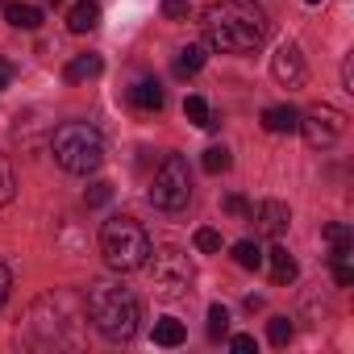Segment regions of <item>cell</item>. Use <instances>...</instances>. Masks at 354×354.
Segmentation results:
<instances>
[{"label":"cell","mask_w":354,"mask_h":354,"mask_svg":"<svg viewBox=\"0 0 354 354\" xmlns=\"http://www.w3.org/2000/svg\"><path fill=\"white\" fill-rule=\"evenodd\" d=\"M321 238H325L329 246H354V234H350L346 221H329V225L321 230Z\"/></svg>","instance_id":"cb8c5ba5"},{"label":"cell","mask_w":354,"mask_h":354,"mask_svg":"<svg viewBox=\"0 0 354 354\" xmlns=\"http://www.w3.org/2000/svg\"><path fill=\"white\" fill-rule=\"evenodd\" d=\"M250 217L259 221V230H263L267 238H279V234L288 230V221H292L288 205H279V201H263V205H259V213H250Z\"/></svg>","instance_id":"30bf717a"},{"label":"cell","mask_w":354,"mask_h":354,"mask_svg":"<svg viewBox=\"0 0 354 354\" xmlns=\"http://www.w3.org/2000/svg\"><path fill=\"white\" fill-rule=\"evenodd\" d=\"M184 117H188L192 125H201V129H217V125H221V117H213V109H209L205 96H188V100H184Z\"/></svg>","instance_id":"ac0fdd59"},{"label":"cell","mask_w":354,"mask_h":354,"mask_svg":"<svg viewBox=\"0 0 354 354\" xmlns=\"http://www.w3.org/2000/svg\"><path fill=\"white\" fill-rule=\"evenodd\" d=\"M9 288H13V275H9L5 263H0V308H5V300H9Z\"/></svg>","instance_id":"1f68e13d"},{"label":"cell","mask_w":354,"mask_h":354,"mask_svg":"<svg viewBox=\"0 0 354 354\" xmlns=\"http://www.w3.org/2000/svg\"><path fill=\"white\" fill-rule=\"evenodd\" d=\"M221 209H225L230 217H250V213H254V209H250L242 196H225V201H221Z\"/></svg>","instance_id":"f546056e"},{"label":"cell","mask_w":354,"mask_h":354,"mask_svg":"<svg viewBox=\"0 0 354 354\" xmlns=\"http://www.w3.org/2000/svg\"><path fill=\"white\" fill-rule=\"evenodd\" d=\"M300 138L313 146V150H329L342 133H346V113H337V109H329V104H321V109H313V113H300Z\"/></svg>","instance_id":"ba28073f"},{"label":"cell","mask_w":354,"mask_h":354,"mask_svg":"<svg viewBox=\"0 0 354 354\" xmlns=\"http://www.w3.org/2000/svg\"><path fill=\"white\" fill-rule=\"evenodd\" d=\"M230 346H234L238 354H250V350H254V337H250V333H234V337H230Z\"/></svg>","instance_id":"4dcf8cb0"},{"label":"cell","mask_w":354,"mask_h":354,"mask_svg":"<svg viewBox=\"0 0 354 354\" xmlns=\"http://www.w3.org/2000/svg\"><path fill=\"white\" fill-rule=\"evenodd\" d=\"M230 167H234V154H230L225 146H209V150H205V171H209V175H225Z\"/></svg>","instance_id":"7402d4cb"},{"label":"cell","mask_w":354,"mask_h":354,"mask_svg":"<svg viewBox=\"0 0 354 354\" xmlns=\"http://www.w3.org/2000/svg\"><path fill=\"white\" fill-rule=\"evenodd\" d=\"M205 59H209V55H205V46H196V42H192V46H184V50H180V59H175V71H180V75H196V71L205 67Z\"/></svg>","instance_id":"ffe728a7"},{"label":"cell","mask_w":354,"mask_h":354,"mask_svg":"<svg viewBox=\"0 0 354 354\" xmlns=\"http://www.w3.org/2000/svg\"><path fill=\"white\" fill-rule=\"evenodd\" d=\"M142 267L150 271V288H154V296H162V300L184 296V292L192 288V279H196V271H192V259H188L180 246L150 250Z\"/></svg>","instance_id":"52a82bcc"},{"label":"cell","mask_w":354,"mask_h":354,"mask_svg":"<svg viewBox=\"0 0 354 354\" xmlns=\"http://www.w3.org/2000/svg\"><path fill=\"white\" fill-rule=\"evenodd\" d=\"M13 75H17V71H13V63H9V59H0V92L13 84Z\"/></svg>","instance_id":"d6a6232c"},{"label":"cell","mask_w":354,"mask_h":354,"mask_svg":"<svg viewBox=\"0 0 354 354\" xmlns=\"http://www.w3.org/2000/svg\"><path fill=\"white\" fill-rule=\"evenodd\" d=\"M84 201H88V209H104V205L113 201V188H109V184H92V188L84 192Z\"/></svg>","instance_id":"83f0119b"},{"label":"cell","mask_w":354,"mask_h":354,"mask_svg":"<svg viewBox=\"0 0 354 354\" xmlns=\"http://www.w3.org/2000/svg\"><path fill=\"white\" fill-rule=\"evenodd\" d=\"M17 196V175H13V167H9V158L0 154V205H9Z\"/></svg>","instance_id":"603a6c76"},{"label":"cell","mask_w":354,"mask_h":354,"mask_svg":"<svg viewBox=\"0 0 354 354\" xmlns=\"http://www.w3.org/2000/svg\"><path fill=\"white\" fill-rule=\"evenodd\" d=\"M192 201V171L184 154H162L154 180H150V205L162 213H184Z\"/></svg>","instance_id":"8992f818"},{"label":"cell","mask_w":354,"mask_h":354,"mask_svg":"<svg viewBox=\"0 0 354 354\" xmlns=\"http://www.w3.org/2000/svg\"><path fill=\"white\" fill-rule=\"evenodd\" d=\"M296 125H300V113L292 104H275V109L263 113V129L267 133H296Z\"/></svg>","instance_id":"4fadbf2b"},{"label":"cell","mask_w":354,"mask_h":354,"mask_svg":"<svg viewBox=\"0 0 354 354\" xmlns=\"http://www.w3.org/2000/svg\"><path fill=\"white\" fill-rule=\"evenodd\" d=\"M329 267H333L337 288H350V283H354V246H333Z\"/></svg>","instance_id":"2e32d148"},{"label":"cell","mask_w":354,"mask_h":354,"mask_svg":"<svg viewBox=\"0 0 354 354\" xmlns=\"http://www.w3.org/2000/svg\"><path fill=\"white\" fill-rule=\"evenodd\" d=\"M292 333H296V329H292L288 317H271V321H267V337H271V346H288Z\"/></svg>","instance_id":"d4e9b609"},{"label":"cell","mask_w":354,"mask_h":354,"mask_svg":"<svg viewBox=\"0 0 354 354\" xmlns=\"http://www.w3.org/2000/svg\"><path fill=\"white\" fill-rule=\"evenodd\" d=\"M100 254L113 271L129 275V271H142L146 254H150V234L142 230V221L133 217H109L104 230H100Z\"/></svg>","instance_id":"5b68a950"},{"label":"cell","mask_w":354,"mask_h":354,"mask_svg":"<svg viewBox=\"0 0 354 354\" xmlns=\"http://www.w3.org/2000/svg\"><path fill=\"white\" fill-rule=\"evenodd\" d=\"M342 84H346V92H354V71H350V59L342 63Z\"/></svg>","instance_id":"836d02e7"},{"label":"cell","mask_w":354,"mask_h":354,"mask_svg":"<svg viewBox=\"0 0 354 354\" xmlns=\"http://www.w3.org/2000/svg\"><path fill=\"white\" fill-rule=\"evenodd\" d=\"M225 333H230V308L213 304L209 308V337H225Z\"/></svg>","instance_id":"484cf974"},{"label":"cell","mask_w":354,"mask_h":354,"mask_svg":"<svg viewBox=\"0 0 354 354\" xmlns=\"http://www.w3.org/2000/svg\"><path fill=\"white\" fill-rule=\"evenodd\" d=\"M234 263L246 267V271H259V267H263V246H259V242H238V246H234Z\"/></svg>","instance_id":"44dd1931"},{"label":"cell","mask_w":354,"mask_h":354,"mask_svg":"<svg viewBox=\"0 0 354 354\" xmlns=\"http://www.w3.org/2000/svg\"><path fill=\"white\" fill-rule=\"evenodd\" d=\"M188 337V329H184V321H175V317H162V321H154V342L158 346H180Z\"/></svg>","instance_id":"d6986e66"},{"label":"cell","mask_w":354,"mask_h":354,"mask_svg":"<svg viewBox=\"0 0 354 354\" xmlns=\"http://www.w3.org/2000/svg\"><path fill=\"white\" fill-rule=\"evenodd\" d=\"M5 21L13 30H38L42 26V9L38 5H5Z\"/></svg>","instance_id":"e0dca14e"},{"label":"cell","mask_w":354,"mask_h":354,"mask_svg":"<svg viewBox=\"0 0 354 354\" xmlns=\"http://www.w3.org/2000/svg\"><path fill=\"white\" fill-rule=\"evenodd\" d=\"M100 26V5L96 0H80V5H71V13H67V30L71 34H92Z\"/></svg>","instance_id":"7c38bea8"},{"label":"cell","mask_w":354,"mask_h":354,"mask_svg":"<svg viewBox=\"0 0 354 354\" xmlns=\"http://www.w3.org/2000/svg\"><path fill=\"white\" fill-rule=\"evenodd\" d=\"M100 71H104V59H100V55H75L63 75H67L71 84H84V80H96Z\"/></svg>","instance_id":"5bb4252c"},{"label":"cell","mask_w":354,"mask_h":354,"mask_svg":"<svg viewBox=\"0 0 354 354\" xmlns=\"http://www.w3.org/2000/svg\"><path fill=\"white\" fill-rule=\"evenodd\" d=\"M50 154L63 171L71 175H92L104 162V138L96 133V125L88 121H63L50 133Z\"/></svg>","instance_id":"277c9868"},{"label":"cell","mask_w":354,"mask_h":354,"mask_svg":"<svg viewBox=\"0 0 354 354\" xmlns=\"http://www.w3.org/2000/svg\"><path fill=\"white\" fill-rule=\"evenodd\" d=\"M263 263H271V279H275V283H292V279H296V259H292L283 246H271V250L263 254Z\"/></svg>","instance_id":"9a60e30c"},{"label":"cell","mask_w":354,"mask_h":354,"mask_svg":"<svg viewBox=\"0 0 354 354\" xmlns=\"http://www.w3.org/2000/svg\"><path fill=\"white\" fill-rule=\"evenodd\" d=\"M162 17L167 21H184L188 17V0H162Z\"/></svg>","instance_id":"f1b7e54d"},{"label":"cell","mask_w":354,"mask_h":354,"mask_svg":"<svg viewBox=\"0 0 354 354\" xmlns=\"http://www.w3.org/2000/svg\"><path fill=\"white\" fill-rule=\"evenodd\" d=\"M84 308H88V317H92L96 333L109 337V342H129V337L138 333L142 308H138L133 292L121 288V283L96 279V283L88 288V296H84Z\"/></svg>","instance_id":"7a4b0ae2"},{"label":"cell","mask_w":354,"mask_h":354,"mask_svg":"<svg viewBox=\"0 0 354 354\" xmlns=\"http://www.w3.org/2000/svg\"><path fill=\"white\" fill-rule=\"evenodd\" d=\"M80 321H88L84 300L75 292H50V296L34 300V308L26 317V333L34 346H71Z\"/></svg>","instance_id":"3957f363"},{"label":"cell","mask_w":354,"mask_h":354,"mask_svg":"<svg viewBox=\"0 0 354 354\" xmlns=\"http://www.w3.org/2000/svg\"><path fill=\"white\" fill-rule=\"evenodd\" d=\"M201 26H205V42L221 55H250L271 34L267 9L259 0H217L205 9Z\"/></svg>","instance_id":"6da1fadb"},{"label":"cell","mask_w":354,"mask_h":354,"mask_svg":"<svg viewBox=\"0 0 354 354\" xmlns=\"http://www.w3.org/2000/svg\"><path fill=\"white\" fill-rule=\"evenodd\" d=\"M271 75H275V84H279V88H300V84L308 80L304 55H300V46H296V42H283V46L271 55Z\"/></svg>","instance_id":"9c48e42d"},{"label":"cell","mask_w":354,"mask_h":354,"mask_svg":"<svg viewBox=\"0 0 354 354\" xmlns=\"http://www.w3.org/2000/svg\"><path fill=\"white\" fill-rule=\"evenodd\" d=\"M192 242H196V250H201V254H217V250H221V234H217V230H209V225H205V230H196V238H192Z\"/></svg>","instance_id":"4316f807"},{"label":"cell","mask_w":354,"mask_h":354,"mask_svg":"<svg viewBox=\"0 0 354 354\" xmlns=\"http://www.w3.org/2000/svg\"><path fill=\"white\" fill-rule=\"evenodd\" d=\"M129 104H133L138 113H158V109H162V88H158V80H138V84L129 88Z\"/></svg>","instance_id":"8fae6325"},{"label":"cell","mask_w":354,"mask_h":354,"mask_svg":"<svg viewBox=\"0 0 354 354\" xmlns=\"http://www.w3.org/2000/svg\"><path fill=\"white\" fill-rule=\"evenodd\" d=\"M308 5H317V0H308Z\"/></svg>","instance_id":"e575fe53"}]
</instances>
